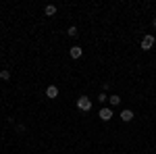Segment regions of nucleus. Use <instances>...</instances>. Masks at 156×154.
<instances>
[{"label": "nucleus", "mask_w": 156, "mask_h": 154, "mask_svg": "<svg viewBox=\"0 0 156 154\" xmlns=\"http://www.w3.org/2000/svg\"><path fill=\"white\" fill-rule=\"evenodd\" d=\"M152 25H154V27H156V19H154V21H152Z\"/></svg>", "instance_id": "9b49d317"}, {"label": "nucleus", "mask_w": 156, "mask_h": 154, "mask_svg": "<svg viewBox=\"0 0 156 154\" xmlns=\"http://www.w3.org/2000/svg\"><path fill=\"white\" fill-rule=\"evenodd\" d=\"M133 119V110H129V108H125L123 113H121V121H125V123H129Z\"/></svg>", "instance_id": "20e7f679"}, {"label": "nucleus", "mask_w": 156, "mask_h": 154, "mask_svg": "<svg viewBox=\"0 0 156 154\" xmlns=\"http://www.w3.org/2000/svg\"><path fill=\"white\" fill-rule=\"evenodd\" d=\"M0 77H2L4 81H9V79H11V71H6V69H4V71H0Z\"/></svg>", "instance_id": "1a4fd4ad"}, {"label": "nucleus", "mask_w": 156, "mask_h": 154, "mask_svg": "<svg viewBox=\"0 0 156 154\" xmlns=\"http://www.w3.org/2000/svg\"><path fill=\"white\" fill-rule=\"evenodd\" d=\"M46 96H48V98H56V96H58V88H56V85H48V88H46Z\"/></svg>", "instance_id": "39448f33"}, {"label": "nucleus", "mask_w": 156, "mask_h": 154, "mask_svg": "<svg viewBox=\"0 0 156 154\" xmlns=\"http://www.w3.org/2000/svg\"><path fill=\"white\" fill-rule=\"evenodd\" d=\"M108 102H110L112 106H117V104L121 102V96H117V94H115V96H110V98H108Z\"/></svg>", "instance_id": "6e6552de"}, {"label": "nucleus", "mask_w": 156, "mask_h": 154, "mask_svg": "<svg viewBox=\"0 0 156 154\" xmlns=\"http://www.w3.org/2000/svg\"><path fill=\"white\" fill-rule=\"evenodd\" d=\"M77 108L83 110V113H90V110H92V100H90L87 96H79V98H77Z\"/></svg>", "instance_id": "f257e3e1"}, {"label": "nucleus", "mask_w": 156, "mask_h": 154, "mask_svg": "<svg viewBox=\"0 0 156 154\" xmlns=\"http://www.w3.org/2000/svg\"><path fill=\"white\" fill-rule=\"evenodd\" d=\"M67 34H69L71 38H75V36H77V27H75V25H71V27L67 29Z\"/></svg>", "instance_id": "9d476101"}, {"label": "nucleus", "mask_w": 156, "mask_h": 154, "mask_svg": "<svg viewBox=\"0 0 156 154\" xmlns=\"http://www.w3.org/2000/svg\"><path fill=\"white\" fill-rule=\"evenodd\" d=\"M154 36H150V34H148V36H144L142 38V50H150V48L154 46Z\"/></svg>", "instance_id": "f03ea898"}, {"label": "nucleus", "mask_w": 156, "mask_h": 154, "mask_svg": "<svg viewBox=\"0 0 156 154\" xmlns=\"http://www.w3.org/2000/svg\"><path fill=\"white\" fill-rule=\"evenodd\" d=\"M69 54H71V59H79V56L83 54V50H81V46H73L71 50H69Z\"/></svg>", "instance_id": "7ed1b4c3"}, {"label": "nucleus", "mask_w": 156, "mask_h": 154, "mask_svg": "<svg viewBox=\"0 0 156 154\" xmlns=\"http://www.w3.org/2000/svg\"><path fill=\"white\" fill-rule=\"evenodd\" d=\"M100 119H102V121H110V119H112V110H110V108H102V110H100Z\"/></svg>", "instance_id": "423d86ee"}, {"label": "nucleus", "mask_w": 156, "mask_h": 154, "mask_svg": "<svg viewBox=\"0 0 156 154\" xmlns=\"http://www.w3.org/2000/svg\"><path fill=\"white\" fill-rule=\"evenodd\" d=\"M44 13H46V17H52V15H56V6H54V4H48V6L44 9Z\"/></svg>", "instance_id": "0eeeda50"}]
</instances>
